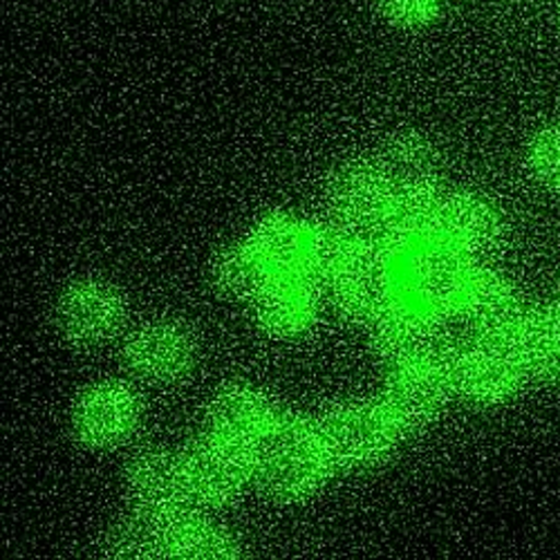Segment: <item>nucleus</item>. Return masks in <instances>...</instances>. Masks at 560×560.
<instances>
[{
  "mask_svg": "<svg viewBox=\"0 0 560 560\" xmlns=\"http://www.w3.org/2000/svg\"><path fill=\"white\" fill-rule=\"evenodd\" d=\"M252 471L262 487L280 498H299L312 491L325 474L328 453L305 424L296 419L271 422L254 442Z\"/></svg>",
  "mask_w": 560,
  "mask_h": 560,
  "instance_id": "1",
  "label": "nucleus"
},
{
  "mask_svg": "<svg viewBox=\"0 0 560 560\" xmlns=\"http://www.w3.org/2000/svg\"><path fill=\"white\" fill-rule=\"evenodd\" d=\"M397 424L386 410L370 406H346L325 419L320 442L330 459L339 464H372L395 444Z\"/></svg>",
  "mask_w": 560,
  "mask_h": 560,
  "instance_id": "2",
  "label": "nucleus"
},
{
  "mask_svg": "<svg viewBox=\"0 0 560 560\" xmlns=\"http://www.w3.org/2000/svg\"><path fill=\"white\" fill-rule=\"evenodd\" d=\"M521 370L523 361L516 348H509L502 339L485 337L457 352L451 363V377L462 395L480 404H493L516 390Z\"/></svg>",
  "mask_w": 560,
  "mask_h": 560,
  "instance_id": "3",
  "label": "nucleus"
},
{
  "mask_svg": "<svg viewBox=\"0 0 560 560\" xmlns=\"http://www.w3.org/2000/svg\"><path fill=\"white\" fill-rule=\"evenodd\" d=\"M451 380V368L438 357L399 365L386 390V412L397 429H417L431 422L446 401Z\"/></svg>",
  "mask_w": 560,
  "mask_h": 560,
  "instance_id": "4",
  "label": "nucleus"
},
{
  "mask_svg": "<svg viewBox=\"0 0 560 560\" xmlns=\"http://www.w3.org/2000/svg\"><path fill=\"white\" fill-rule=\"evenodd\" d=\"M469 278L459 249L448 243L417 247L406 265V288L424 310L457 305Z\"/></svg>",
  "mask_w": 560,
  "mask_h": 560,
  "instance_id": "5",
  "label": "nucleus"
},
{
  "mask_svg": "<svg viewBox=\"0 0 560 560\" xmlns=\"http://www.w3.org/2000/svg\"><path fill=\"white\" fill-rule=\"evenodd\" d=\"M184 466L194 493L209 502H226L245 489L252 459L245 457L241 444L215 435L213 440L200 442Z\"/></svg>",
  "mask_w": 560,
  "mask_h": 560,
  "instance_id": "6",
  "label": "nucleus"
},
{
  "mask_svg": "<svg viewBox=\"0 0 560 560\" xmlns=\"http://www.w3.org/2000/svg\"><path fill=\"white\" fill-rule=\"evenodd\" d=\"M335 276L337 299L350 316L380 318L393 307L395 276L384 254H357Z\"/></svg>",
  "mask_w": 560,
  "mask_h": 560,
  "instance_id": "7",
  "label": "nucleus"
},
{
  "mask_svg": "<svg viewBox=\"0 0 560 560\" xmlns=\"http://www.w3.org/2000/svg\"><path fill=\"white\" fill-rule=\"evenodd\" d=\"M457 305L466 323L482 337L502 339L516 335L525 320L518 296L493 273L471 276Z\"/></svg>",
  "mask_w": 560,
  "mask_h": 560,
  "instance_id": "8",
  "label": "nucleus"
},
{
  "mask_svg": "<svg viewBox=\"0 0 560 560\" xmlns=\"http://www.w3.org/2000/svg\"><path fill=\"white\" fill-rule=\"evenodd\" d=\"M59 320L70 339L79 343H102L121 328L124 305L108 285L83 283L63 296Z\"/></svg>",
  "mask_w": 560,
  "mask_h": 560,
  "instance_id": "9",
  "label": "nucleus"
},
{
  "mask_svg": "<svg viewBox=\"0 0 560 560\" xmlns=\"http://www.w3.org/2000/svg\"><path fill=\"white\" fill-rule=\"evenodd\" d=\"M126 357L139 377L171 382L191 368L194 341L177 325H149L128 343Z\"/></svg>",
  "mask_w": 560,
  "mask_h": 560,
  "instance_id": "10",
  "label": "nucleus"
},
{
  "mask_svg": "<svg viewBox=\"0 0 560 560\" xmlns=\"http://www.w3.org/2000/svg\"><path fill=\"white\" fill-rule=\"evenodd\" d=\"M137 424L135 397L117 386L90 390L77 406L74 429L85 444L110 446L126 440Z\"/></svg>",
  "mask_w": 560,
  "mask_h": 560,
  "instance_id": "11",
  "label": "nucleus"
},
{
  "mask_svg": "<svg viewBox=\"0 0 560 560\" xmlns=\"http://www.w3.org/2000/svg\"><path fill=\"white\" fill-rule=\"evenodd\" d=\"M130 489L139 506L166 518L184 504L191 485L186 466L171 455L147 453L130 466Z\"/></svg>",
  "mask_w": 560,
  "mask_h": 560,
  "instance_id": "12",
  "label": "nucleus"
},
{
  "mask_svg": "<svg viewBox=\"0 0 560 560\" xmlns=\"http://www.w3.org/2000/svg\"><path fill=\"white\" fill-rule=\"evenodd\" d=\"M375 343L384 359L404 365L435 357V330L419 307H390L377 320Z\"/></svg>",
  "mask_w": 560,
  "mask_h": 560,
  "instance_id": "13",
  "label": "nucleus"
},
{
  "mask_svg": "<svg viewBox=\"0 0 560 560\" xmlns=\"http://www.w3.org/2000/svg\"><path fill=\"white\" fill-rule=\"evenodd\" d=\"M386 182L377 166L352 164L332 184V205L341 222L375 224L386 213Z\"/></svg>",
  "mask_w": 560,
  "mask_h": 560,
  "instance_id": "14",
  "label": "nucleus"
},
{
  "mask_svg": "<svg viewBox=\"0 0 560 560\" xmlns=\"http://www.w3.org/2000/svg\"><path fill=\"white\" fill-rule=\"evenodd\" d=\"M258 314L273 335H299L312 323L314 296L299 276L278 273L258 292Z\"/></svg>",
  "mask_w": 560,
  "mask_h": 560,
  "instance_id": "15",
  "label": "nucleus"
},
{
  "mask_svg": "<svg viewBox=\"0 0 560 560\" xmlns=\"http://www.w3.org/2000/svg\"><path fill=\"white\" fill-rule=\"evenodd\" d=\"M377 168L390 196L431 194V184L438 175V160L433 149L422 139L404 137L386 147Z\"/></svg>",
  "mask_w": 560,
  "mask_h": 560,
  "instance_id": "16",
  "label": "nucleus"
},
{
  "mask_svg": "<svg viewBox=\"0 0 560 560\" xmlns=\"http://www.w3.org/2000/svg\"><path fill=\"white\" fill-rule=\"evenodd\" d=\"M438 233H442L444 243L459 252H478L495 241L498 218L487 202L457 196L440 207Z\"/></svg>",
  "mask_w": 560,
  "mask_h": 560,
  "instance_id": "17",
  "label": "nucleus"
},
{
  "mask_svg": "<svg viewBox=\"0 0 560 560\" xmlns=\"http://www.w3.org/2000/svg\"><path fill=\"white\" fill-rule=\"evenodd\" d=\"M440 207L431 194L393 196L384 213L386 252L390 249H417L429 243L438 231Z\"/></svg>",
  "mask_w": 560,
  "mask_h": 560,
  "instance_id": "18",
  "label": "nucleus"
},
{
  "mask_svg": "<svg viewBox=\"0 0 560 560\" xmlns=\"http://www.w3.org/2000/svg\"><path fill=\"white\" fill-rule=\"evenodd\" d=\"M215 435L233 444H254L271 424L267 399L252 388H231L213 406Z\"/></svg>",
  "mask_w": 560,
  "mask_h": 560,
  "instance_id": "19",
  "label": "nucleus"
},
{
  "mask_svg": "<svg viewBox=\"0 0 560 560\" xmlns=\"http://www.w3.org/2000/svg\"><path fill=\"white\" fill-rule=\"evenodd\" d=\"M516 352L534 375L542 380L560 377V307L534 312L516 332Z\"/></svg>",
  "mask_w": 560,
  "mask_h": 560,
  "instance_id": "20",
  "label": "nucleus"
},
{
  "mask_svg": "<svg viewBox=\"0 0 560 560\" xmlns=\"http://www.w3.org/2000/svg\"><path fill=\"white\" fill-rule=\"evenodd\" d=\"M310 241L312 231L288 218H273L258 229L254 247L269 271L301 276L310 267Z\"/></svg>",
  "mask_w": 560,
  "mask_h": 560,
  "instance_id": "21",
  "label": "nucleus"
},
{
  "mask_svg": "<svg viewBox=\"0 0 560 560\" xmlns=\"http://www.w3.org/2000/svg\"><path fill=\"white\" fill-rule=\"evenodd\" d=\"M115 547L121 556H155L171 547V527L164 525V516L142 509L137 516H130L121 523L115 534Z\"/></svg>",
  "mask_w": 560,
  "mask_h": 560,
  "instance_id": "22",
  "label": "nucleus"
},
{
  "mask_svg": "<svg viewBox=\"0 0 560 560\" xmlns=\"http://www.w3.org/2000/svg\"><path fill=\"white\" fill-rule=\"evenodd\" d=\"M269 267L252 249H229L215 262V283L229 294H258L267 283Z\"/></svg>",
  "mask_w": 560,
  "mask_h": 560,
  "instance_id": "23",
  "label": "nucleus"
},
{
  "mask_svg": "<svg viewBox=\"0 0 560 560\" xmlns=\"http://www.w3.org/2000/svg\"><path fill=\"white\" fill-rule=\"evenodd\" d=\"M173 553L184 558H224L231 556L229 538L209 525L202 523H179L171 527V547Z\"/></svg>",
  "mask_w": 560,
  "mask_h": 560,
  "instance_id": "24",
  "label": "nucleus"
},
{
  "mask_svg": "<svg viewBox=\"0 0 560 560\" xmlns=\"http://www.w3.org/2000/svg\"><path fill=\"white\" fill-rule=\"evenodd\" d=\"M529 164L538 179L560 189V126L547 128L534 139Z\"/></svg>",
  "mask_w": 560,
  "mask_h": 560,
  "instance_id": "25",
  "label": "nucleus"
},
{
  "mask_svg": "<svg viewBox=\"0 0 560 560\" xmlns=\"http://www.w3.org/2000/svg\"><path fill=\"white\" fill-rule=\"evenodd\" d=\"M442 0H377L382 14L399 27H424L438 12Z\"/></svg>",
  "mask_w": 560,
  "mask_h": 560,
  "instance_id": "26",
  "label": "nucleus"
},
{
  "mask_svg": "<svg viewBox=\"0 0 560 560\" xmlns=\"http://www.w3.org/2000/svg\"><path fill=\"white\" fill-rule=\"evenodd\" d=\"M558 14H560V0H558Z\"/></svg>",
  "mask_w": 560,
  "mask_h": 560,
  "instance_id": "27",
  "label": "nucleus"
}]
</instances>
